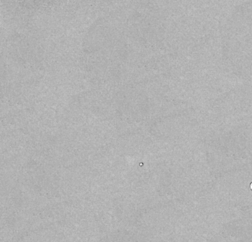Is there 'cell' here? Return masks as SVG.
<instances>
[{
    "label": "cell",
    "instance_id": "1",
    "mask_svg": "<svg viewBox=\"0 0 252 242\" xmlns=\"http://www.w3.org/2000/svg\"><path fill=\"white\" fill-rule=\"evenodd\" d=\"M251 190H252V183L251 184Z\"/></svg>",
    "mask_w": 252,
    "mask_h": 242
}]
</instances>
